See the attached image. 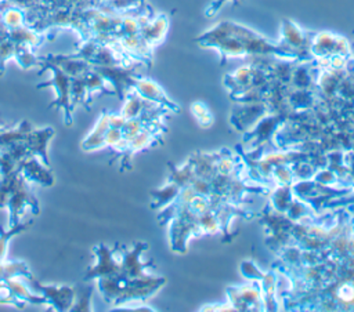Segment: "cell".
<instances>
[{"label": "cell", "instance_id": "1", "mask_svg": "<svg viewBox=\"0 0 354 312\" xmlns=\"http://www.w3.org/2000/svg\"><path fill=\"white\" fill-rule=\"evenodd\" d=\"M6 208L8 210V226L21 224L26 211L32 215H37L40 213L39 200L30 188V182L22 175L19 168L12 173L11 189Z\"/></svg>", "mask_w": 354, "mask_h": 312}, {"label": "cell", "instance_id": "2", "mask_svg": "<svg viewBox=\"0 0 354 312\" xmlns=\"http://www.w3.org/2000/svg\"><path fill=\"white\" fill-rule=\"evenodd\" d=\"M41 58V57H40ZM39 73H43L46 70L51 72V79L43 83H39L36 88H46L51 87L57 92V98L48 105V108H55L57 110L64 112V124L71 126L73 120V106L71 101V77L64 73L58 66L54 64L46 61L41 58V65H40Z\"/></svg>", "mask_w": 354, "mask_h": 312}, {"label": "cell", "instance_id": "3", "mask_svg": "<svg viewBox=\"0 0 354 312\" xmlns=\"http://www.w3.org/2000/svg\"><path fill=\"white\" fill-rule=\"evenodd\" d=\"M94 262L86 271L84 282H94L100 277L115 276L120 273V262L115 248H109L106 244L100 243L93 247Z\"/></svg>", "mask_w": 354, "mask_h": 312}, {"label": "cell", "instance_id": "4", "mask_svg": "<svg viewBox=\"0 0 354 312\" xmlns=\"http://www.w3.org/2000/svg\"><path fill=\"white\" fill-rule=\"evenodd\" d=\"M28 282L36 293L43 295L46 305L50 306L53 311H58V312L71 311L76 298L75 287L65 286V284H59V286L41 284L39 280L35 279V276L28 279Z\"/></svg>", "mask_w": 354, "mask_h": 312}, {"label": "cell", "instance_id": "5", "mask_svg": "<svg viewBox=\"0 0 354 312\" xmlns=\"http://www.w3.org/2000/svg\"><path fill=\"white\" fill-rule=\"evenodd\" d=\"M97 73H100L108 83L113 94L120 99L133 88L138 75L134 68L129 65H113V66H91Z\"/></svg>", "mask_w": 354, "mask_h": 312}, {"label": "cell", "instance_id": "6", "mask_svg": "<svg viewBox=\"0 0 354 312\" xmlns=\"http://www.w3.org/2000/svg\"><path fill=\"white\" fill-rule=\"evenodd\" d=\"M313 55L325 58L332 57V55H344L347 57L350 52V44L348 41L337 36L332 32H319L314 35L310 40V48Z\"/></svg>", "mask_w": 354, "mask_h": 312}, {"label": "cell", "instance_id": "7", "mask_svg": "<svg viewBox=\"0 0 354 312\" xmlns=\"http://www.w3.org/2000/svg\"><path fill=\"white\" fill-rule=\"evenodd\" d=\"M18 168L30 184H39L41 186H51L54 184L53 171L37 156L29 155L19 163Z\"/></svg>", "mask_w": 354, "mask_h": 312}, {"label": "cell", "instance_id": "8", "mask_svg": "<svg viewBox=\"0 0 354 312\" xmlns=\"http://www.w3.org/2000/svg\"><path fill=\"white\" fill-rule=\"evenodd\" d=\"M54 134H55V131L51 127H40V128L32 127L24 141L29 155L37 156L47 166L50 164L47 148H48V144H50L51 138L54 137Z\"/></svg>", "mask_w": 354, "mask_h": 312}, {"label": "cell", "instance_id": "9", "mask_svg": "<svg viewBox=\"0 0 354 312\" xmlns=\"http://www.w3.org/2000/svg\"><path fill=\"white\" fill-rule=\"evenodd\" d=\"M281 35H282V41H283V44H281V46L285 50H288L293 57H296L310 48L311 37L307 36V33L292 21H288V19L283 21Z\"/></svg>", "mask_w": 354, "mask_h": 312}, {"label": "cell", "instance_id": "10", "mask_svg": "<svg viewBox=\"0 0 354 312\" xmlns=\"http://www.w3.org/2000/svg\"><path fill=\"white\" fill-rule=\"evenodd\" d=\"M169 30V18L165 14H159L153 18H149L141 25L140 36L151 47H156L163 41Z\"/></svg>", "mask_w": 354, "mask_h": 312}, {"label": "cell", "instance_id": "11", "mask_svg": "<svg viewBox=\"0 0 354 312\" xmlns=\"http://www.w3.org/2000/svg\"><path fill=\"white\" fill-rule=\"evenodd\" d=\"M41 58L54 64L55 66H58L69 77L82 76L91 69V65L87 61H84L73 54H66V55L65 54H50V55L41 57Z\"/></svg>", "mask_w": 354, "mask_h": 312}, {"label": "cell", "instance_id": "12", "mask_svg": "<svg viewBox=\"0 0 354 312\" xmlns=\"http://www.w3.org/2000/svg\"><path fill=\"white\" fill-rule=\"evenodd\" d=\"M109 128V120H108V110L104 109L101 115L98 116L95 124L93 126L91 131L82 139L80 148L84 152H97L101 149H105V133Z\"/></svg>", "mask_w": 354, "mask_h": 312}, {"label": "cell", "instance_id": "13", "mask_svg": "<svg viewBox=\"0 0 354 312\" xmlns=\"http://www.w3.org/2000/svg\"><path fill=\"white\" fill-rule=\"evenodd\" d=\"M133 90L141 95L144 99L147 101H151V102H155L158 105H173L167 95L165 94V91L162 90V87L151 80V79H147V77H137L134 86H133Z\"/></svg>", "mask_w": 354, "mask_h": 312}, {"label": "cell", "instance_id": "14", "mask_svg": "<svg viewBox=\"0 0 354 312\" xmlns=\"http://www.w3.org/2000/svg\"><path fill=\"white\" fill-rule=\"evenodd\" d=\"M7 36L17 46H28V47H32L33 50L39 47L44 40V35L37 29H35L33 26H29L28 23L24 26L7 30Z\"/></svg>", "mask_w": 354, "mask_h": 312}, {"label": "cell", "instance_id": "15", "mask_svg": "<svg viewBox=\"0 0 354 312\" xmlns=\"http://www.w3.org/2000/svg\"><path fill=\"white\" fill-rule=\"evenodd\" d=\"M33 126L28 120L18 121L14 127L7 128L6 126L0 128V150H6L14 144L24 142L26 134Z\"/></svg>", "mask_w": 354, "mask_h": 312}, {"label": "cell", "instance_id": "16", "mask_svg": "<svg viewBox=\"0 0 354 312\" xmlns=\"http://www.w3.org/2000/svg\"><path fill=\"white\" fill-rule=\"evenodd\" d=\"M124 102L123 106L120 109V113L126 117V119H137L141 116V113L144 112V106H145V99L138 95L133 88L124 95Z\"/></svg>", "mask_w": 354, "mask_h": 312}, {"label": "cell", "instance_id": "17", "mask_svg": "<svg viewBox=\"0 0 354 312\" xmlns=\"http://www.w3.org/2000/svg\"><path fill=\"white\" fill-rule=\"evenodd\" d=\"M12 276H24V277H33V273L30 272L26 262L19 260H4L0 261V279L12 277Z\"/></svg>", "mask_w": 354, "mask_h": 312}, {"label": "cell", "instance_id": "18", "mask_svg": "<svg viewBox=\"0 0 354 312\" xmlns=\"http://www.w3.org/2000/svg\"><path fill=\"white\" fill-rule=\"evenodd\" d=\"M33 220H28V221H22L21 224L15 225V226H8V229H3L0 228V261L7 260V251H8V243L10 240L22 233L24 231H26L30 225H32Z\"/></svg>", "mask_w": 354, "mask_h": 312}, {"label": "cell", "instance_id": "19", "mask_svg": "<svg viewBox=\"0 0 354 312\" xmlns=\"http://www.w3.org/2000/svg\"><path fill=\"white\" fill-rule=\"evenodd\" d=\"M1 25L10 30L26 25V12L15 6H8L1 11Z\"/></svg>", "mask_w": 354, "mask_h": 312}, {"label": "cell", "instance_id": "20", "mask_svg": "<svg viewBox=\"0 0 354 312\" xmlns=\"http://www.w3.org/2000/svg\"><path fill=\"white\" fill-rule=\"evenodd\" d=\"M14 61L18 64V66L21 69H30L33 66L41 65V58L37 57L33 52V48L28 47V46H17L15 44Z\"/></svg>", "mask_w": 354, "mask_h": 312}, {"label": "cell", "instance_id": "21", "mask_svg": "<svg viewBox=\"0 0 354 312\" xmlns=\"http://www.w3.org/2000/svg\"><path fill=\"white\" fill-rule=\"evenodd\" d=\"M0 305L12 306L17 309H24L28 304L22 302L11 290L6 279H0Z\"/></svg>", "mask_w": 354, "mask_h": 312}, {"label": "cell", "instance_id": "22", "mask_svg": "<svg viewBox=\"0 0 354 312\" xmlns=\"http://www.w3.org/2000/svg\"><path fill=\"white\" fill-rule=\"evenodd\" d=\"M98 3L106 6L108 8H111L115 12L124 14V12L141 8L144 0H104V1H98Z\"/></svg>", "mask_w": 354, "mask_h": 312}, {"label": "cell", "instance_id": "23", "mask_svg": "<svg viewBox=\"0 0 354 312\" xmlns=\"http://www.w3.org/2000/svg\"><path fill=\"white\" fill-rule=\"evenodd\" d=\"M94 286H90L84 289L79 295L76 294L75 302L71 308L72 312H90L93 311V304H91V295H93Z\"/></svg>", "mask_w": 354, "mask_h": 312}, {"label": "cell", "instance_id": "24", "mask_svg": "<svg viewBox=\"0 0 354 312\" xmlns=\"http://www.w3.org/2000/svg\"><path fill=\"white\" fill-rule=\"evenodd\" d=\"M124 139L123 133L120 128H115V127H109L105 133V145L106 148H116L122 141Z\"/></svg>", "mask_w": 354, "mask_h": 312}, {"label": "cell", "instance_id": "25", "mask_svg": "<svg viewBox=\"0 0 354 312\" xmlns=\"http://www.w3.org/2000/svg\"><path fill=\"white\" fill-rule=\"evenodd\" d=\"M225 1H228V0H214V3L209 7V10H207V14L209 15H212V14H214L220 7H223V4L225 3Z\"/></svg>", "mask_w": 354, "mask_h": 312}, {"label": "cell", "instance_id": "26", "mask_svg": "<svg viewBox=\"0 0 354 312\" xmlns=\"http://www.w3.org/2000/svg\"><path fill=\"white\" fill-rule=\"evenodd\" d=\"M8 6H10V4H8L6 0H0V10H1V11H3L6 7H8Z\"/></svg>", "mask_w": 354, "mask_h": 312}, {"label": "cell", "instance_id": "27", "mask_svg": "<svg viewBox=\"0 0 354 312\" xmlns=\"http://www.w3.org/2000/svg\"><path fill=\"white\" fill-rule=\"evenodd\" d=\"M4 126H6V124H4V123L0 120V128H1V127H4Z\"/></svg>", "mask_w": 354, "mask_h": 312}, {"label": "cell", "instance_id": "28", "mask_svg": "<svg viewBox=\"0 0 354 312\" xmlns=\"http://www.w3.org/2000/svg\"><path fill=\"white\" fill-rule=\"evenodd\" d=\"M3 177H4V175H3V173H1V171H0V181H1V179H3Z\"/></svg>", "mask_w": 354, "mask_h": 312}, {"label": "cell", "instance_id": "29", "mask_svg": "<svg viewBox=\"0 0 354 312\" xmlns=\"http://www.w3.org/2000/svg\"><path fill=\"white\" fill-rule=\"evenodd\" d=\"M98 1H104V0H95V3H98Z\"/></svg>", "mask_w": 354, "mask_h": 312}, {"label": "cell", "instance_id": "30", "mask_svg": "<svg viewBox=\"0 0 354 312\" xmlns=\"http://www.w3.org/2000/svg\"><path fill=\"white\" fill-rule=\"evenodd\" d=\"M1 153H3V150H0V157H1Z\"/></svg>", "mask_w": 354, "mask_h": 312}]
</instances>
